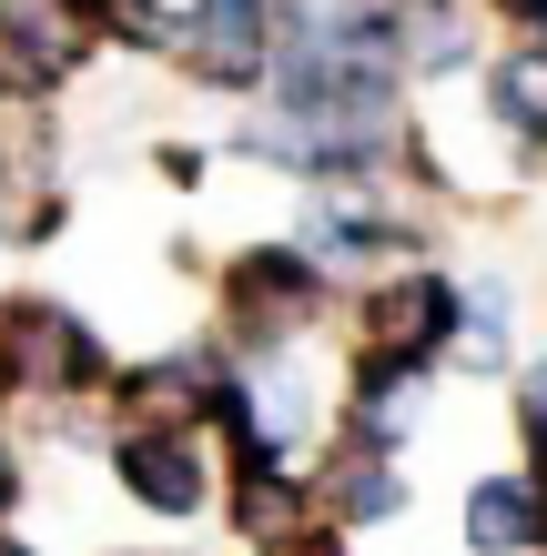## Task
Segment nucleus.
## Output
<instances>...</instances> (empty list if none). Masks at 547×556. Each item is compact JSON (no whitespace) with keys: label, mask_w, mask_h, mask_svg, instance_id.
<instances>
[{"label":"nucleus","mask_w":547,"mask_h":556,"mask_svg":"<svg viewBox=\"0 0 547 556\" xmlns=\"http://www.w3.org/2000/svg\"><path fill=\"white\" fill-rule=\"evenodd\" d=\"M304 253H314V274H375V264H396V253H415V233L385 203H325L304 223Z\"/></svg>","instance_id":"obj_9"},{"label":"nucleus","mask_w":547,"mask_h":556,"mask_svg":"<svg viewBox=\"0 0 547 556\" xmlns=\"http://www.w3.org/2000/svg\"><path fill=\"white\" fill-rule=\"evenodd\" d=\"M507 11H518V21H547V0H507Z\"/></svg>","instance_id":"obj_18"},{"label":"nucleus","mask_w":547,"mask_h":556,"mask_svg":"<svg viewBox=\"0 0 547 556\" xmlns=\"http://www.w3.org/2000/svg\"><path fill=\"white\" fill-rule=\"evenodd\" d=\"M284 556H345V536H335V527H304V536L284 546Z\"/></svg>","instance_id":"obj_16"},{"label":"nucleus","mask_w":547,"mask_h":556,"mask_svg":"<svg viewBox=\"0 0 547 556\" xmlns=\"http://www.w3.org/2000/svg\"><path fill=\"white\" fill-rule=\"evenodd\" d=\"M314 485V516L345 536V527H396L406 516V476H396V455H365V445H335L325 455V476H304Z\"/></svg>","instance_id":"obj_8"},{"label":"nucleus","mask_w":547,"mask_h":556,"mask_svg":"<svg viewBox=\"0 0 547 556\" xmlns=\"http://www.w3.org/2000/svg\"><path fill=\"white\" fill-rule=\"evenodd\" d=\"M518 445H527V485L547 496V365L527 375V395H518Z\"/></svg>","instance_id":"obj_14"},{"label":"nucleus","mask_w":547,"mask_h":556,"mask_svg":"<svg viewBox=\"0 0 547 556\" xmlns=\"http://www.w3.org/2000/svg\"><path fill=\"white\" fill-rule=\"evenodd\" d=\"M223 516L253 556H284L314 527V485L295 476V455H223Z\"/></svg>","instance_id":"obj_6"},{"label":"nucleus","mask_w":547,"mask_h":556,"mask_svg":"<svg viewBox=\"0 0 547 556\" xmlns=\"http://www.w3.org/2000/svg\"><path fill=\"white\" fill-rule=\"evenodd\" d=\"M0 556H41V546H30V536H11V527H0Z\"/></svg>","instance_id":"obj_17"},{"label":"nucleus","mask_w":547,"mask_h":556,"mask_svg":"<svg viewBox=\"0 0 547 556\" xmlns=\"http://www.w3.org/2000/svg\"><path fill=\"white\" fill-rule=\"evenodd\" d=\"M325 314V274H314L304 243H253L223 264V324H234L244 365L253 354H295V324Z\"/></svg>","instance_id":"obj_2"},{"label":"nucleus","mask_w":547,"mask_h":556,"mask_svg":"<svg viewBox=\"0 0 547 556\" xmlns=\"http://www.w3.org/2000/svg\"><path fill=\"white\" fill-rule=\"evenodd\" d=\"M457 324H467V283L436 274V264H406L365 283V354H396V365H446L457 354Z\"/></svg>","instance_id":"obj_3"},{"label":"nucleus","mask_w":547,"mask_h":556,"mask_svg":"<svg viewBox=\"0 0 547 556\" xmlns=\"http://www.w3.org/2000/svg\"><path fill=\"white\" fill-rule=\"evenodd\" d=\"M467 546L476 556H547V496L527 476H476L467 485Z\"/></svg>","instance_id":"obj_10"},{"label":"nucleus","mask_w":547,"mask_h":556,"mask_svg":"<svg viewBox=\"0 0 547 556\" xmlns=\"http://www.w3.org/2000/svg\"><path fill=\"white\" fill-rule=\"evenodd\" d=\"M72 72V41L41 21V11H0V102L11 112H41V91Z\"/></svg>","instance_id":"obj_11"},{"label":"nucleus","mask_w":547,"mask_h":556,"mask_svg":"<svg viewBox=\"0 0 547 556\" xmlns=\"http://www.w3.org/2000/svg\"><path fill=\"white\" fill-rule=\"evenodd\" d=\"M173 51H192V72L213 91H253L274 61V0H192Z\"/></svg>","instance_id":"obj_7"},{"label":"nucleus","mask_w":547,"mask_h":556,"mask_svg":"<svg viewBox=\"0 0 547 556\" xmlns=\"http://www.w3.org/2000/svg\"><path fill=\"white\" fill-rule=\"evenodd\" d=\"M72 11H91V21H102V11H112V0H72Z\"/></svg>","instance_id":"obj_19"},{"label":"nucleus","mask_w":547,"mask_h":556,"mask_svg":"<svg viewBox=\"0 0 547 556\" xmlns=\"http://www.w3.org/2000/svg\"><path fill=\"white\" fill-rule=\"evenodd\" d=\"M102 455H112L122 496L152 506V516H203V496H213V455H203V435H173V425H112Z\"/></svg>","instance_id":"obj_4"},{"label":"nucleus","mask_w":547,"mask_h":556,"mask_svg":"<svg viewBox=\"0 0 547 556\" xmlns=\"http://www.w3.org/2000/svg\"><path fill=\"white\" fill-rule=\"evenodd\" d=\"M112 384V354L102 334L72 314V304H0V395H51V405H82Z\"/></svg>","instance_id":"obj_1"},{"label":"nucleus","mask_w":547,"mask_h":556,"mask_svg":"<svg viewBox=\"0 0 547 556\" xmlns=\"http://www.w3.org/2000/svg\"><path fill=\"white\" fill-rule=\"evenodd\" d=\"M507 354H518V304H507V283H467L457 365H467V375H507Z\"/></svg>","instance_id":"obj_13"},{"label":"nucleus","mask_w":547,"mask_h":556,"mask_svg":"<svg viewBox=\"0 0 547 556\" xmlns=\"http://www.w3.org/2000/svg\"><path fill=\"white\" fill-rule=\"evenodd\" d=\"M11 506H21V455H11V435H0V527H11Z\"/></svg>","instance_id":"obj_15"},{"label":"nucleus","mask_w":547,"mask_h":556,"mask_svg":"<svg viewBox=\"0 0 547 556\" xmlns=\"http://www.w3.org/2000/svg\"><path fill=\"white\" fill-rule=\"evenodd\" d=\"M385 21H396V72H457L467 61L457 0H385Z\"/></svg>","instance_id":"obj_12"},{"label":"nucleus","mask_w":547,"mask_h":556,"mask_svg":"<svg viewBox=\"0 0 547 556\" xmlns=\"http://www.w3.org/2000/svg\"><path fill=\"white\" fill-rule=\"evenodd\" d=\"M223 365H234V354H213V344L142 354V365H122V375H112V405H122V425H173V435H203Z\"/></svg>","instance_id":"obj_5"}]
</instances>
